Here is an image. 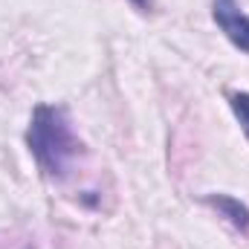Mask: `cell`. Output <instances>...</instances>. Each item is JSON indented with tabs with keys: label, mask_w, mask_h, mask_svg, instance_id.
Masks as SVG:
<instances>
[{
	"label": "cell",
	"mask_w": 249,
	"mask_h": 249,
	"mask_svg": "<svg viewBox=\"0 0 249 249\" xmlns=\"http://www.w3.org/2000/svg\"><path fill=\"white\" fill-rule=\"evenodd\" d=\"M139 12H151V6H154V0H130Z\"/></svg>",
	"instance_id": "cell-5"
},
{
	"label": "cell",
	"mask_w": 249,
	"mask_h": 249,
	"mask_svg": "<svg viewBox=\"0 0 249 249\" xmlns=\"http://www.w3.org/2000/svg\"><path fill=\"white\" fill-rule=\"evenodd\" d=\"M212 18L217 29L226 35V41L249 55V15L238 0H212Z\"/></svg>",
	"instance_id": "cell-2"
},
{
	"label": "cell",
	"mask_w": 249,
	"mask_h": 249,
	"mask_svg": "<svg viewBox=\"0 0 249 249\" xmlns=\"http://www.w3.org/2000/svg\"><path fill=\"white\" fill-rule=\"evenodd\" d=\"M26 148L35 157L41 174L50 180H64L84 154V142L72 130V122L61 105H38L32 110Z\"/></svg>",
	"instance_id": "cell-1"
},
{
	"label": "cell",
	"mask_w": 249,
	"mask_h": 249,
	"mask_svg": "<svg viewBox=\"0 0 249 249\" xmlns=\"http://www.w3.org/2000/svg\"><path fill=\"white\" fill-rule=\"evenodd\" d=\"M229 107H232L235 119H238V124H241L244 136L249 139V93L247 90H235V93H229Z\"/></svg>",
	"instance_id": "cell-4"
},
{
	"label": "cell",
	"mask_w": 249,
	"mask_h": 249,
	"mask_svg": "<svg viewBox=\"0 0 249 249\" xmlns=\"http://www.w3.org/2000/svg\"><path fill=\"white\" fill-rule=\"evenodd\" d=\"M203 200H206L229 226H235L241 235H249V206L244 200H238V197H232V194H220V191L206 194Z\"/></svg>",
	"instance_id": "cell-3"
}]
</instances>
